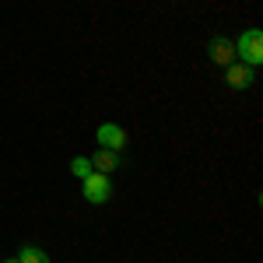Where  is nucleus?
<instances>
[{
    "label": "nucleus",
    "mask_w": 263,
    "mask_h": 263,
    "mask_svg": "<svg viewBox=\"0 0 263 263\" xmlns=\"http://www.w3.org/2000/svg\"><path fill=\"white\" fill-rule=\"evenodd\" d=\"M235 57H242V63L260 67L263 63V32L260 28H246L242 35L235 39Z\"/></svg>",
    "instance_id": "1"
},
{
    "label": "nucleus",
    "mask_w": 263,
    "mask_h": 263,
    "mask_svg": "<svg viewBox=\"0 0 263 263\" xmlns=\"http://www.w3.org/2000/svg\"><path fill=\"white\" fill-rule=\"evenodd\" d=\"M109 197H112L109 176H102V172H88V176H84V200H88V203H105Z\"/></svg>",
    "instance_id": "2"
},
{
    "label": "nucleus",
    "mask_w": 263,
    "mask_h": 263,
    "mask_svg": "<svg viewBox=\"0 0 263 263\" xmlns=\"http://www.w3.org/2000/svg\"><path fill=\"white\" fill-rule=\"evenodd\" d=\"M207 57H211V63H218V67L235 63V42L224 39V35H214V39L207 42Z\"/></svg>",
    "instance_id": "3"
},
{
    "label": "nucleus",
    "mask_w": 263,
    "mask_h": 263,
    "mask_svg": "<svg viewBox=\"0 0 263 263\" xmlns=\"http://www.w3.org/2000/svg\"><path fill=\"white\" fill-rule=\"evenodd\" d=\"M224 81H228V88L242 91V88H253V81H256V70H253L249 63H228Z\"/></svg>",
    "instance_id": "4"
},
{
    "label": "nucleus",
    "mask_w": 263,
    "mask_h": 263,
    "mask_svg": "<svg viewBox=\"0 0 263 263\" xmlns=\"http://www.w3.org/2000/svg\"><path fill=\"white\" fill-rule=\"evenodd\" d=\"M123 144H126V134H123L120 123H102V126H99V147L120 151Z\"/></svg>",
    "instance_id": "5"
},
{
    "label": "nucleus",
    "mask_w": 263,
    "mask_h": 263,
    "mask_svg": "<svg viewBox=\"0 0 263 263\" xmlns=\"http://www.w3.org/2000/svg\"><path fill=\"white\" fill-rule=\"evenodd\" d=\"M112 168H120V151L99 147V151L91 155V172H102V176H109Z\"/></svg>",
    "instance_id": "6"
},
{
    "label": "nucleus",
    "mask_w": 263,
    "mask_h": 263,
    "mask_svg": "<svg viewBox=\"0 0 263 263\" xmlns=\"http://www.w3.org/2000/svg\"><path fill=\"white\" fill-rule=\"evenodd\" d=\"M18 263H49V256L42 253L39 246H25V249L18 253Z\"/></svg>",
    "instance_id": "7"
},
{
    "label": "nucleus",
    "mask_w": 263,
    "mask_h": 263,
    "mask_svg": "<svg viewBox=\"0 0 263 263\" xmlns=\"http://www.w3.org/2000/svg\"><path fill=\"white\" fill-rule=\"evenodd\" d=\"M88 172H91V158H74V162H70V176L84 179Z\"/></svg>",
    "instance_id": "8"
},
{
    "label": "nucleus",
    "mask_w": 263,
    "mask_h": 263,
    "mask_svg": "<svg viewBox=\"0 0 263 263\" xmlns=\"http://www.w3.org/2000/svg\"><path fill=\"white\" fill-rule=\"evenodd\" d=\"M4 263H18V260H4Z\"/></svg>",
    "instance_id": "9"
}]
</instances>
